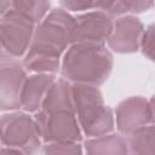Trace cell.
Listing matches in <instances>:
<instances>
[{
    "label": "cell",
    "mask_w": 155,
    "mask_h": 155,
    "mask_svg": "<svg viewBox=\"0 0 155 155\" xmlns=\"http://www.w3.org/2000/svg\"><path fill=\"white\" fill-rule=\"evenodd\" d=\"M76 18L63 7L51 10L36 24L29 50L23 57L28 71L56 74L61 70L62 56L73 44Z\"/></svg>",
    "instance_id": "cell-1"
},
{
    "label": "cell",
    "mask_w": 155,
    "mask_h": 155,
    "mask_svg": "<svg viewBox=\"0 0 155 155\" xmlns=\"http://www.w3.org/2000/svg\"><path fill=\"white\" fill-rule=\"evenodd\" d=\"M34 117L44 143L82 140L84 133L74 109L73 84L64 78L51 85Z\"/></svg>",
    "instance_id": "cell-2"
},
{
    "label": "cell",
    "mask_w": 155,
    "mask_h": 155,
    "mask_svg": "<svg viewBox=\"0 0 155 155\" xmlns=\"http://www.w3.org/2000/svg\"><path fill=\"white\" fill-rule=\"evenodd\" d=\"M114 58L104 44L75 42L64 52L61 75L71 84L103 85L113 70Z\"/></svg>",
    "instance_id": "cell-3"
},
{
    "label": "cell",
    "mask_w": 155,
    "mask_h": 155,
    "mask_svg": "<svg viewBox=\"0 0 155 155\" xmlns=\"http://www.w3.org/2000/svg\"><path fill=\"white\" fill-rule=\"evenodd\" d=\"M73 102L76 117L85 136L93 138L114 131V111L104 103L98 86L73 84Z\"/></svg>",
    "instance_id": "cell-4"
},
{
    "label": "cell",
    "mask_w": 155,
    "mask_h": 155,
    "mask_svg": "<svg viewBox=\"0 0 155 155\" xmlns=\"http://www.w3.org/2000/svg\"><path fill=\"white\" fill-rule=\"evenodd\" d=\"M38 122L28 111L11 110L1 115V144L19 154H33L42 144Z\"/></svg>",
    "instance_id": "cell-5"
},
{
    "label": "cell",
    "mask_w": 155,
    "mask_h": 155,
    "mask_svg": "<svg viewBox=\"0 0 155 155\" xmlns=\"http://www.w3.org/2000/svg\"><path fill=\"white\" fill-rule=\"evenodd\" d=\"M36 24L15 10L1 15L0 40L1 52L13 58H22L29 50Z\"/></svg>",
    "instance_id": "cell-6"
},
{
    "label": "cell",
    "mask_w": 155,
    "mask_h": 155,
    "mask_svg": "<svg viewBox=\"0 0 155 155\" xmlns=\"http://www.w3.org/2000/svg\"><path fill=\"white\" fill-rule=\"evenodd\" d=\"M27 79V69L18 61L1 52L0 59V109L2 111L22 108L21 93Z\"/></svg>",
    "instance_id": "cell-7"
},
{
    "label": "cell",
    "mask_w": 155,
    "mask_h": 155,
    "mask_svg": "<svg viewBox=\"0 0 155 155\" xmlns=\"http://www.w3.org/2000/svg\"><path fill=\"white\" fill-rule=\"evenodd\" d=\"M151 124L150 103L142 96H132L121 101L115 109L117 131L128 137L139 128Z\"/></svg>",
    "instance_id": "cell-8"
},
{
    "label": "cell",
    "mask_w": 155,
    "mask_h": 155,
    "mask_svg": "<svg viewBox=\"0 0 155 155\" xmlns=\"http://www.w3.org/2000/svg\"><path fill=\"white\" fill-rule=\"evenodd\" d=\"M75 29L73 34V44L90 42L105 44L113 31V17L101 10L87 11L75 17Z\"/></svg>",
    "instance_id": "cell-9"
},
{
    "label": "cell",
    "mask_w": 155,
    "mask_h": 155,
    "mask_svg": "<svg viewBox=\"0 0 155 155\" xmlns=\"http://www.w3.org/2000/svg\"><path fill=\"white\" fill-rule=\"evenodd\" d=\"M144 33L142 21L133 16H119L114 21L113 31L108 39V46L116 53H134L140 50V42Z\"/></svg>",
    "instance_id": "cell-10"
},
{
    "label": "cell",
    "mask_w": 155,
    "mask_h": 155,
    "mask_svg": "<svg viewBox=\"0 0 155 155\" xmlns=\"http://www.w3.org/2000/svg\"><path fill=\"white\" fill-rule=\"evenodd\" d=\"M56 80L54 74L47 73H34L27 76L21 93L22 109L28 113H36L41 108L48 88Z\"/></svg>",
    "instance_id": "cell-11"
},
{
    "label": "cell",
    "mask_w": 155,
    "mask_h": 155,
    "mask_svg": "<svg viewBox=\"0 0 155 155\" xmlns=\"http://www.w3.org/2000/svg\"><path fill=\"white\" fill-rule=\"evenodd\" d=\"M84 147L90 155H126L130 153L128 139L120 132L88 138Z\"/></svg>",
    "instance_id": "cell-12"
},
{
    "label": "cell",
    "mask_w": 155,
    "mask_h": 155,
    "mask_svg": "<svg viewBox=\"0 0 155 155\" xmlns=\"http://www.w3.org/2000/svg\"><path fill=\"white\" fill-rule=\"evenodd\" d=\"M127 139L131 154L155 155V122L139 128Z\"/></svg>",
    "instance_id": "cell-13"
},
{
    "label": "cell",
    "mask_w": 155,
    "mask_h": 155,
    "mask_svg": "<svg viewBox=\"0 0 155 155\" xmlns=\"http://www.w3.org/2000/svg\"><path fill=\"white\" fill-rule=\"evenodd\" d=\"M51 0H13L12 10L35 24L40 23L50 12Z\"/></svg>",
    "instance_id": "cell-14"
},
{
    "label": "cell",
    "mask_w": 155,
    "mask_h": 155,
    "mask_svg": "<svg viewBox=\"0 0 155 155\" xmlns=\"http://www.w3.org/2000/svg\"><path fill=\"white\" fill-rule=\"evenodd\" d=\"M45 154H81L82 147L79 142H51L42 145Z\"/></svg>",
    "instance_id": "cell-15"
},
{
    "label": "cell",
    "mask_w": 155,
    "mask_h": 155,
    "mask_svg": "<svg viewBox=\"0 0 155 155\" xmlns=\"http://www.w3.org/2000/svg\"><path fill=\"white\" fill-rule=\"evenodd\" d=\"M140 51L153 63H155V23L149 24L143 33Z\"/></svg>",
    "instance_id": "cell-16"
},
{
    "label": "cell",
    "mask_w": 155,
    "mask_h": 155,
    "mask_svg": "<svg viewBox=\"0 0 155 155\" xmlns=\"http://www.w3.org/2000/svg\"><path fill=\"white\" fill-rule=\"evenodd\" d=\"M94 8L101 10L111 17L125 15L122 0H94Z\"/></svg>",
    "instance_id": "cell-17"
},
{
    "label": "cell",
    "mask_w": 155,
    "mask_h": 155,
    "mask_svg": "<svg viewBox=\"0 0 155 155\" xmlns=\"http://www.w3.org/2000/svg\"><path fill=\"white\" fill-rule=\"evenodd\" d=\"M155 4V0H122L125 13H143L150 10Z\"/></svg>",
    "instance_id": "cell-18"
},
{
    "label": "cell",
    "mask_w": 155,
    "mask_h": 155,
    "mask_svg": "<svg viewBox=\"0 0 155 155\" xmlns=\"http://www.w3.org/2000/svg\"><path fill=\"white\" fill-rule=\"evenodd\" d=\"M61 6L70 12H81L94 8V0H59Z\"/></svg>",
    "instance_id": "cell-19"
},
{
    "label": "cell",
    "mask_w": 155,
    "mask_h": 155,
    "mask_svg": "<svg viewBox=\"0 0 155 155\" xmlns=\"http://www.w3.org/2000/svg\"><path fill=\"white\" fill-rule=\"evenodd\" d=\"M13 0H1V15L12 8Z\"/></svg>",
    "instance_id": "cell-20"
},
{
    "label": "cell",
    "mask_w": 155,
    "mask_h": 155,
    "mask_svg": "<svg viewBox=\"0 0 155 155\" xmlns=\"http://www.w3.org/2000/svg\"><path fill=\"white\" fill-rule=\"evenodd\" d=\"M150 110H151V122H155V94L149 99Z\"/></svg>",
    "instance_id": "cell-21"
}]
</instances>
